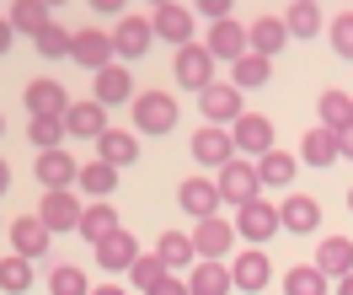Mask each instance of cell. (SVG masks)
Returning a JSON list of instances; mask_svg holds the SVG:
<instances>
[{
	"label": "cell",
	"instance_id": "1",
	"mask_svg": "<svg viewBox=\"0 0 353 295\" xmlns=\"http://www.w3.org/2000/svg\"><path fill=\"white\" fill-rule=\"evenodd\" d=\"M214 188H220V204H230V209H241V204H252V199H263V178H257V161L230 156V161L220 166Z\"/></svg>",
	"mask_w": 353,
	"mask_h": 295
},
{
	"label": "cell",
	"instance_id": "2",
	"mask_svg": "<svg viewBox=\"0 0 353 295\" xmlns=\"http://www.w3.org/2000/svg\"><path fill=\"white\" fill-rule=\"evenodd\" d=\"M129 113H134V129H145V135H172L176 129V97L172 91H134Z\"/></svg>",
	"mask_w": 353,
	"mask_h": 295
},
{
	"label": "cell",
	"instance_id": "3",
	"mask_svg": "<svg viewBox=\"0 0 353 295\" xmlns=\"http://www.w3.org/2000/svg\"><path fill=\"white\" fill-rule=\"evenodd\" d=\"M199 108H203L209 124H225V129L246 113V108H241V86H236V81H209V86L199 91Z\"/></svg>",
	"mask_w": 353,
	"mask_h": 295
},
{
	"label": "cell",
	"instance_id": "4",
	"mask_svg": "<svg viewBox=\"0 0 353 295\" xmlns=\"http://www.w3.org/2000/svg\"><path fill=\"white\" fill-rule=\"evenodd\" d=\"M193 252L199 258H230V242H236V220H225V215H203L193 220Z\"/></svg>",
	"mask_w": 353,
	"mask_h": 295
},
{
	"label": "cell",
	"instance_id": "5",
	"mask_svg": "<svg viewBox=\"0 0 353 295\" xmlns=\"http://www.w3.org/2000/svg\"><path fill=\"white\" fill-rule=\"evenodd\" d=\"M172 75H176V86L203 91L209 81H214V54H209L203 44H182V48H176V59H172Z\"/></svg>",
	"mask_w": 353,
	"mask_h": 295
},
{
	"label": "cell",
	"instance_id": "6",
	"mask_svg": "<svg viewBox=\"0 0 353 295\" xmlns=\"http://www.w3.org/2000/svg\"><path fill=\"white\" fill-rule=\"evenodd\" d=\"M70 59H75V65H86L91 75H97L102 65L118 59V54H112V32H102V27H81V32L70 38Z\"/></svg>",
	"mask_w": 353,
	"mask_h": 295
},
{
	"label": "cell",
	"instance_id": "7",
	"mask_svg": "<svg viewBox=\"0 0 353 295\" xmlns=\"http://www.w3.org/2000/svg\"><path fill=\"white\" fill-rule=\"evenodd\" d=\"M81 199H75V188H48L43 204H38V220H43L48 231H75L81 226Z\"/></svg>",
	"mask_w": 353,
	"mask_h": 295
},
{
	"label": "cell",
	"instance_id": "8",
	"mask_svg": "<svg viewBox=\"0 0 353 295\" xmlns=\"http://www.w3.org/2000/svg\"><path fill=\"white\" fill-rule=\"evenodd\" d=\"M91 97L102 102V108H118V102H134V75L123 59H112V65L97 70V81H91Z\"/></svg>",
	"mask_w": 353,
	"mask_h": 295
},
{
	"label": "cell",
	"instance_id": "9",
	"mask_svg": "<svg viewBox=\"0 0 353 295\" xmlns=\"http://www.w3.org/2000/svg\"><path fill=\"white\" fill-rule=\"evenodd\" d=\"M268 279H273V263H268L263 247H246V252H236V258H230V285H236V290L257 295Z\"/></svg>",
	"mask_w": 353,
	"mask_h": 295
},
{
	"label": "cell",
	"instance_id": "10",
	"mask_svg": "<svg viewBox=\"0 0 353 295\" xmlns=\"http://www.w3.org/2000/svg\"><path fill=\"white\" fill-rule=\"evenodd\" d=\"M230 140H236V156H268L273 151V124L263 113H241L230 124Z\"/></svg>",
	"mask_w": 353,
	"mask_h": 295
},
{
	"label": "cell",
	"instance_id": "11",
	"mask_svg": "<svg viewBox=\"0 0 353 295\" xmlns=\"http://www.w3.org/2000/svg\"><path fill=\"white\" fill-rule=\"evenodd\" d=\"M273 231H279V209L268 204V199H252V204L236 209V236H246L252 247H257V242H268Z\"/></svg>",
	"mask_w": 353,
	"mask_h": 295
},
{
	"label": "cell",
	"instance_id": "12",
	"mask_svg": "<svg viewBox=\"0 0 353 295\" xmlns=\"http://www.w3.org/2000/svg\"><path fill=\"white\" fill-rule=\"evenodd\" d=\"M230 156H236V140H230L225 124H209V129L193 135V161H199V166H214V172H220Z\"/></svg>",
	"mask_w": 353,
	"mask_h": 295
},
{
	"label": "cell",
	"instance_id": "13",
	"mask_svg": "<svg viewBox=\"0 0 353 295\" xmlns=\"http://www.w3.org/2000/svg\"><path fill=\"white\" fill-rule=\"evenodd\" d=\"M150 44H155V27L145 17H118V27H112V54L118 59H139Z\"/></svg>",
	"mask_w": 353,
	"mask_h": 295
},
{
	"label": "cell",
	"instance_id": "14",
	"mask_svg": "<svg viewBox=\"0 0 353 295\" xmlns=\"http://www.w3.org/2000/svg\"><path fill=\"white\" fill-rule=\"evenodd\" d=\"M27 113L32 118H65L70 113V91L59 86V81H32V86L22 91Z\"/></svg>",
	"mask_w": 353,
	"mask_h": 295
},
{
	"label": "cell",
	"instance_id": "15",
	"mask_svg": "<svg viewBox=\"0 0 353 295\" xmlns=\"http://www.w3.org/2000/svg\"><path fill=\"white\" fill-rule=\"evenodd\" d=\"M150 27H155V38H166V44H176V48L193 44V11H188V6H176V0L155 6Z\"/></svg>",
	"mask_w": 353,
	"mask_h": 295
},
{
	"label": "cell",
	"instance_id": "16",
	"mask_svg": "<svg viewBox=\"0 0 353 295\" xmlns=\"http://www.w3.org/2000/svg\"><path fill=\"white\" fill-rule=\"evenodd\" d=\"M230 263L225 258H199L193 274H188V295H230Z\"/></svg>",
	"mask_w": 353,
	"mask_h": 295
},
{
	"label": "cell",
	"instance_id": "17",
	"mask_svg": "<svg viewBox=\"0 0 353 295\" xmlns=\"http://www.w3.org/2000/svg\"><path fill=\"white\" fill-rule=\"evenodd\" d=\"M176 204L188 209L193 220H203V215H220V188H214V178H182V188H176Z\"/></svg>",
	"mask_w": 353,
	"mask_h": 295
},
{
	"label": "cell",
	"instance_id": "18",
	"mask_svg": "<svg viewBox=\"0 0 353 295\" xmlns=\"http://www.w3.org/2000/svg\"><path fill=\"white\" fill-rule=\"evenodd\" d=\"M48 242H54V231H48L38 215H17V220H11V252H22V258H43Z\"/></svg>",
	"mask_w": 353,
	"mask_h": 295
},
{
	"label": "cell",
	"instance_id": "19",
	"mask_svg": "<svg viewBox=\"0 0 353 295\" xmlns=\"http://www.w3.org/2000/svg\"><path fill=\"white\" fill-rule=\"evenodd\" d=\"M209 54H214V59H230V65H236V59H241L246 54V27L236 22V17H225V22H209Z\"/></svg>",
	"mask_w": 353,
	"mask_h": 295
},
{
	"label": "cell",
	"instance_id": "20",
	"mask_svg": "<svg viewBox=\"0 0 353 295\" xmlns=\"http://www.w3.org/2000/svg\"><path fill=\"white\" fill-rule=\"evenodd\" d=\"M134 156H139V135H134V129H102V135H97V161H108V166L123 172Z\"/></svg>",
	"mask_w": 353,
	"mask_h": 295
},
{
	"label": "cell",
	"instance_id": "21",
	"mask_svg": "<svg viewBox=\"0 0 353 295\" xmlns=\"http://www.w3.org/2000/svg\"><path fill=\"white\" fill-rule=\"evenodd\" d=\"M75 178H81V166H75V156L65 145L59 151H38V182L43 188H75Z\"/></svg>",
	"mask_w": 353,
	"mask_h": 295
},
{
	"label": "cell",
	"instance_id": "22",
	"mask_svg": "<svg viewBox=\"0 0 353 295\" xmlns=\"http://www.w3.org/2000/svg\"><path fill=\"white\" fill-rule=\"evenodd\" d=\"M284 44H289L284 17H257V22L246 27V48H252V54H263V59H273Z\"/></svg>",
	"mask_w": 353,
	"mask_h": 295
},
{
	"label": "cell",
	"instance_id": "23",
	"mask_svg": "<svg viewBox=\"0 0 353 295\" xmlns=\"http://www.w3.org/2000/svg\"><path fill=\"white\" fill-rule=\"evenodd\" d=\"M316 220H321V204H316L310 193H289L284 204H279V226L284 231H300V236H305V231H316Z\"/></svg>",
	"mask_w": 353,
	"mask_h": 295
},
{
	"label": "cell",
	"instance_id": "24",
	"mask_svg": "<svg viewBox=\"0 0 353 295\" xmlns=\"http://www.w3.org/2000/svg\"><path fill=\"white\" fill-rule=\"evenodd\" d=\"M81 236H86L91 247H97V242H102V236H112V231H118V209H112V199H91L86 209H81Z\"/></svg>",
	"mask_w": 353,
	"mask_h": 295
},
{
	"label": "cell",
	"instance_id": "25",
	"mask_svg": "<svg viewBox=\"0 0 353 295\" xmlns=\"http://www.w3.org/2000/svg\"><path fill=\"white\" fill-rule=\"evenodd\" d=\"M65 129H70V135H81V140H97L102 129H108V108H102L97 97H91V102H70Z\"/></svg>",
	"mask_w": 353,
	"mask_h": 295
},
{
	"label": "cell",
	"instance_id": "26",
	"mask_svg": "<svg viewBox=\"0 0 353 295\" xmlns=\"http://www.w3.org/2000/svg\"><path fill=\"white\" fill-rule=\"evenodd\" d=\"M316 269L327 274V279L353 274V242H348V236H327V242L316 247Z\"/></svg>",
	"mask_w": 353,
	"mask_h": 295
},
{
	"label": "cell",
	"instance_id": "27",
	"mask_svg": "<svg viewBox=\"0 0 353 295\" xmlns=\"http://www.w3.org/2000/svg\"><path fill=\"white\" fill-rule=\"evenodd\" d=\"M118 166H108V161H86L81 166V178H75V188L86 193V199H112V188H118Z\"/></svg>",
	"mask_w": 353,
	"mask_h": 295
},
{
	"label": "cell",
	"instance_id": "28",
	"mask_svg": "<svg viewBox=\"0 0 353 295\" xmlns=\"http://www.w3.org/2000/svg\"><path fill=\"white\" fill-rule=\"evenodd\" d=\"M6 22L17 27V32H27V38H38V32L54 22V6H43V0H17V6L6 11Z\"/></svg>",
	"mask_w": 353,
	"mask_h": 295
},
{
	"label": "cell",
	"instance_id": "29",
	"mask_svg": "<svg viewBox=\"0 0 353 295\" xmlns=\"http://www.w3.org/2000/svg\"><path fill=\"white\" fill-rule=\"evenodd\" d=\"M300 156H305L310 166H332V161H337V129L310 124L305 135H300Z\"/></svg>",
	"mask_w": 353,
	"mask_h": 295
},
{
	"label": "cell",
	"instance_id": "30",
	"mask_svg": "<svg viewBox=\"0 0 353 295\" xmlns=\"http://www.w3.org/2000/svg\"><path fill=\"white\" fill-rule=\"evenodd\" d=\"M97 258H102V269H129L134 258H139V242L118 226L112 236H102V242H97Z\"/></svg>",
	"mask_w": 353,
	"mask_h": 295
},
{
	"label": "cell",
	"instance_id": "31",
	"mask_svg": "<svg viewBox=\"0 0 353 295\" xmlns=\"http://www.w3.org/2000/svg\"><path fill=\"white\" fill-rule=\"evenodd\" d=\"M316 124H321V129H348V124H353V97H348V91H321Z\"/></svg>",
	"mask_w": 353,
	"mask_h": 295
},
{
	"label": "cell",
	"instance_id": "32",
	"mask_svg": "<svg viewBox=\"0 0 353 295\" xmlns=\"http://www.w3.org/2000/svg\"><path fill=\"white\" fill-rule=\"evenodd\" d=\"M284 27H289V38H316L327 22H321V6H316V0H294L289 17H284Z\"/></svg>",
	"mask_w": 353,
	"mask_h": 295
},
{
	"label": "cell",
	"instance_id": "33",
	"mask_svg": "<svg viewBox=\"0 0 353 295\" xmlns=\"http://www.w3.org/2000/svg\"><path fill=\"white\" fill-rule=\"evenodd\" d=\"M268 75H273V59H263V54H252V48H246L241 59H236V65H230V81H236V86H268Z\"/></svg>",
	"mask_w": 353,
	"mask_h": 295
},
{
	"label": "cell",
	"instance_id": "34",
	"mask_svg": "<svg viewBox=\"0 0 353 295\" xmlns=\"http://www.w3.org/2000/svg\"><path fill=\"white\" fill-rule=\"evenodd\" d=\"M155 258H161L166 269H182V263L199 258V252H193V236H188V231H166V236L155 242Z\"/></svg>",
	"mask_w": 353,
	"mask_h": 295
},
{
	"label": "cell",
	"instance_id": "35",
	"mask_svg": "<svg viewBox=\"0 0 353 295\" xmlns=\"http://www.w3.org/2000/svg\"><path fill=\"white\" fill-rule=\"evenodd\" d=\"M294 166H300V161L289 156V151H279V145H273L268 156H257V178H263V182H273V188H284V182L294 178Z\"/></svg>",
	"mask_w": 353,
	"mask_h": 295
},
{
	"label": "cell",
	"instance_id": "36",
	"mask_svg": "<svg viewBox=\"0 0 353 295\" xmlns=\"http://www.w3.org/2000/svg\"><path fill=\"white\" fill-rule=\"evenodd\" d=\"M27 285H32V258H22V252L0 258V290H6V295H22Z\"/></svg>",
	"mask_w": 353,
	"mask_h": 295
},
{
	"label": "cell",
	"instance_id": "37",
	"mask_svg": "<svg viewBox=\"0 0 353 295\" xmlns=\"http://www.w3.org/2000/svg\"><path fill=\"white\" fill-rule=\"evenodd\" d=\"M284 295H327V274L316 263H300V269L284 274Z\"/></svg>",
	"mask_w": 353,
	"mask_h": 295
},
{
	"label": "cell",
	"instance_id": "38",
	"mask_svg": "<svg viewBox=\"0 0 353 295\" xmlns=\"http://www.w3.org/2000/svg\"><path fill=\"white\" fill-rule=\"evenodd\" d=\"M166 274H172V269H166V263H161L155 252H139V258L129 263V279H134V290H150V285H161Z\"/></svg>",
	"mask_w": 353,
	"mask_h": 295
},
{
	"label": "cell",
	"instance_id": "39",
	"mask_svg": "<svg viewBox=\"0 0 353 295\" xmlns=\"http://www.w3.org/2000/svg\"><path fill=\"white\" fill-rule=\"evenodd\" d=\"M48 295H91V285L75 263H59V269L48 274Z\"/></svg>",
	"mask_w": 353,
	"mask_h": 295
},
{
	"label": "cell",
	"instance_id": "40",
	"mask_svg": "<svg viewBox=\"0 0 353 295\" xmlns=\"http://www.w3.org/2000/svg\"><path fill=\"white\" fill-rule=\"evenodd\" d=\"M70 129H65V118H32L27 124V140L38 145V151H59V140H65Z\"/></svg>",
	"mask_w": 353,
	"mask_h": 295
},
{
	"label": "cell",
	"instance_id": "41",
	"mask_svg": "<svg viewBox=\"0 0 353 295\" xmlns=\"http://www.w3.org/2000/svg\"><path fill=\"white\" fill-rule=\"evenodd\" d=\"M70 38H75V32H70V27H59V22H48L43 32H38V38H32V44H38V54H43V59H65V54H70Z\"/></svg>",
	"mask_w": 353,
	"mask_h": 295
},
{
	"label": "cell",
	"instance_id": "42",
	"mask_svg": "<svg viewBox=\"0 0 353 295\" xmlns=\"http://www.w3.org/2000/svg\"><path fill=\"white\" fill-rule=\"evenodd\" d=\"M327 32H332V48H337L343 59H353V11L332 17V22H327Z\"/></svg>",
	"mask_w": 353,
	"mask_h": 295
},
{
	"label": "cell",
	"instance_id": "43",
	"mask_svg": "<svg viewBox=\"0 0 353 295\" xmlns=\"http://www.w3.org/2000/svg\"><path fill=\"white\" fill-rule=\"evenodd\" d=\"M193 6H199V11H203V17H209V22H225L236 0H193Z\"/></svg>",
	"mask_w": 353,
	"mask_h": 295
},
{
	"label": "cell",
	"instance_id": "44",
	"mask_svg": "<svg viewBox=\"0 0 353 295\" xmlns=\"http://www.w3.org/2000/svg\"><path fill=\"white\" fill-rule=\"evenodd\" d=\"M145 295H188V279H176V274H166L161 285H150Z\"/></svg>",
	"mask_w": 353,
	"mask_h": 295
},
{
	"label": "cell",
	"instance_id": "45",
	"mask_svg": "<svg viewBox=\"0 0 353 295\" xmlns=\"http://www.w3.org/2000/svg\"><path fill=\"white\" fill-rule=\"evenodd\" d=\"M337 156L353 161V124H348V129H337Z\"/></svg>",
	"mask_w": 353,
	"mask_h": 295
},
{
	"label": "cell",
	"instance_id": "46",
	"mask_svg": "<svg viewBox=\"0 0 353 295\" xmlns=\"http://www.w3.org/2000/svg\"><path fill=\"white\" fill-rule=\"evenodd\" d=\"M91 6H97V11H108V17H118V11L129 6V0H91Z\"/></svg>",
	"mask_w": 353,
	"mask_h": 295
},
{
	"label": "cell",
	"instance_id": "47",
	"mask_svg": "<svg viewBox=\"0 0 353 295\" xmlns=\"http://www.w3.org/2000/svg\"><path fill=\"white\" fill-rule=\"evenodd\" d=\"M11 38H17V27H11V22H6V17H0V54L11 48Z\"/></svg>",
	"mask_w": 353,
	"mask_h": 295
},
{
	"label": "cell",
	"instance_id": "48",
	"mask_svg": "<svg viewBox=\"0 0 353 295\" xmlns=\"http://www.w3.org/2000/svg\"><path fill=\"white\" fill-rule=\"evenodd\" d=\"M337 295H353V274H343V279H337Z\"/></svg>",
	"mask_w": 353,
	"mask_h": 295
},
{
	"label": "cell",
	"instance_id": "49",
	"mask_svg": "<svg viewBox=\"0 0 353 295\" xmlns=\"http://www.w3.org/2000/svg\"><path fill=\"white\" fill-rule=\"evenodd\" d=\"M6 188H11V166L0 161V193H6Z\"/></svg>",
	"mask_w": 353,
	"mask_h": 295
},
{
	"label": "cell",
	"instance_id": "50",
	"mask_svg": "<svg viewBox=\"0 0 353 295\" xmlns=\"http://www.w3.org/2000/svg\"><path fill=\"white\" fill-rule=\"evenodd\" d=\"M91 295H129V290H118V285H102V290H91Z\"/></svg>",
	"mask_w": 353,
	"mask_h": 295
},
{
	"label": "cell",
	"instance_id": "51",
	"mask_svg": "<svg viewBox=\"0 0 353 295\" xmlns=\"http://www.w3.org/2000/svg\"><path fill=\"white\" fill-rule=\"evenodd\" d=\"M43 6H65V0H43Z\"/></svg>",
	"mask_w": 353,
	"mask_h": 295
},
{
	"label": "cell",
	"instance_id": "52",
	"mask_svg": "<svg viewBox=\"0 0 353 295\" xmlns=\"http://www.w3.org/2000/svg\"><path fill=\"white\" fill-rule=\"evenodd\" d=\"M348 209H353V188H348Z\"/></svg>",
	"mask_w": 353,
	"mask_h": 295
},
{
	"label": "cell",
	"instance_id": "53",
	"mask_svg": "<svg viewBox=\"0 0 353 295\" xmlns=\"http://www.w3.org/2000/svg\"><path fill=\"white\" fill-rule=\"evenodd\" d=\"M0 135H6V118H0Z\"/></svg>",
	"mask_w": 353,
	"mask_h": 295
},
{
	"label": "cell",
	"instance_id": "54",
	"mask_svg": "<svg viewBox=\"0 0 353 295\" xmlns=\"http://www.w3.org/2000/svg\"><path fill=\"white\" fill-rule=\"evenodd\" d=\"M155 6H166V0H155Z\"/></svg>",
	"mask_w": 353,
	"mask_h": 295
}]
</instances>
